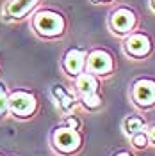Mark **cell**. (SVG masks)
I'll return each instance as SVG.
<instances>
[{
	"label": "cell",
	"mask_w": 155,
	"mask_h": 156,
	"mask_svg": "<svg viewBox=\"0 0 155 156\" xmlns=\"http://www.w3.org/2000/svg\"><path fill=\"white\" fill-rule=\"evenodd\" d=\"M7 103H9V117L18 119V121L32 119L36 115L38 107H39L38 98L34 96L30 90H25V89L9 90Z\"/></svg>",
	"instance_id": "1"
},
{
	"label": "cell",
	"mask_w": 155,
	"mask_h": 156,
	"mask_svg": "<svg viewBox=\"0 0 155 156\" xmlns=\"http://www.w3.org/2000/svg\"><path fill=\"white\" fill-rule=\"evenodd\" d=\"M66 126L73 128V129H80V121H78L77 117H68L66 119Z\"/></svg>",
	"instance_id": "16"
},
{
	"label": "cell",
	"mask_w": 155,
	"mask_h": 156,
	"mask_svg": "<svg viewBox=\"0 0 155 156\" xmlns=\"http://www.w3.org/2000/svg\"><path fill=\"white\" fill-rule=\"evenodd\" d=\"M32 29L41 37H57L64 32V20L52 11H41L32 18Z\"/></svg>",
	"instance_id": "3"
},
{
	"label": "cell",
	"mask_w": 155,
	"mask_h": 156,
	"mask_svg": "<svg viewBox=\"0 0 155 156\" xmlns=\"http://www.w3.org/2000/svg\"><path fill=\"white\" fill-rule=\"evenodd\" d=\"M54 94L59 98V105H61V108H62L64 112H68L70 108H73V105H75V98L70 96L62 87H55L54 89Z\"/></svg>",
	"instance_id": "13"
},
{
	"label": "cell",
	"mask_w": 155,
	"mask_h": 156,
	"mask_svg": "<svg viewBox=\"0 0 155 156\" xmlns=\"http://www.w3.org/2000/svg\"><path fill=\"white\" fill-rule=\"evenodd\" d=\"M38 2L39 0H9L4 5L2 16L6 21H20L38 5Z\"/></svg>",
	"instance_id": "6"
},
{
	"label": "cell",
	"mask_w": 155,
	"mask_h": 156,
	"mask_svg": "<svg viewBox=\"0 0 155 156\" xmlns=\"http://www.w3.org/2000/svg\"><path fill=\"white\" fill-rule=\"evenodd\" d=\"M84 108L87 110H96V108L102 107V96L100 94H91V96H86V98H80Z\"/></svg>",
	"instance_id": "15"
},
{
	"label": "cell",
	"mask_w": 155,
	"mask_h": 156,
	"mask_svg": "<svg viewBox=\"0 0 155 156\" xmlns=\"http://www.w3.org/2000/svg\"><path fill=\"white\" fill-rule=\"evenodd\" d=\"M62 69L66 71V75H70L73 78H77L80 73H84V69H86V55H84V51L78 48L70 50L64 55Z\"/></svg>",
	"instance_id": "7"
},
{
	"label": "cell",
	"mask_w": 155,
	"mask_h": 156,
	"mask_svg": "<svg viewBox=\"0 0 155 156\" xmlns=\"http://www.w3.org/2000/svg\"><path fill=\"white\" fill-rule=\"evenodd\" d=\"M134 23H136V16H134L132 11H128V9H118L111 16V25H112L114 32H118V34L130 32V29L134 27Z\"/></svg>",
	"instance_id": "9"
},
{
	"label": "cell",
	"mask_w": 155,
	"mask_h": 156,
	"mask_svg": "<svg viewBox=\"0 0 155 156\" xmlns=\"http://www.w3.org/2000/svg\"><path fill=\"white\" fill-rule=\"evenodd\" d=\"M152 50V43L150 39L143 36V34H134L125 41V51L127 55H132L136 58H143L150 53Z\"/></svg>",
	"instance_id": "8"
},
{
	"label": "cell",
	"mask_w": 155,
	"mask_h": 156,
	"mask_svg": "<svg viewBox=\"0 0 155 156\" xmlns=\"http://www.w3.org/2000/svg\"><path fill=\"white\" fill-rule=\"evenodd\" d=\"M86 69H87V73L95 75L96 78L107 76V75L112 73L114 62H112V57L107 51H104V50H95L86 58Z\"/></svg>",
	"instance_id": "5"
},
{
	"label": "cell",
	"mask_w": 155,
	"mask_h": 156,
	"mask_svg": "<svg viewBox=\"0 0 155 156\" xmlns=\"http://www.w3.org/2000/svg\"><path fill=\"white\" fill-rule=\"evenodd\" d=\"M146 128L145 124V119L139 115H130L125 119V122H123V129H125V133L128 136H132L134 133H137V131H143Z\"/></svg>",
	"instance_id": "11"
},
{
	"label": "cell",
	"mask_w": 155,
	"mask_h": 156,
	"mask_svg": "<svg viewBox=\"0 0 155 156\" xmlns=\"http://www.w3.org/2000/svg\"><path fill=\"white\" fill-rule=\"evenodd\" d=\"M146 135H148V140H150V144H153V146H155V124L148 126V129H146Z\"/></svg>",
	"instance_id": "17"
},
{
	"label": "cell",
	"mask_w": 155,
	"mask_h": 156,
	"mask_svg": "<svg viewBox=\"0 0 155 156\" xmlns=\"http://www.w3.org/2000/svg\"><path fill=\"white\" fill-rule=\"evenodd\" d=\"M130 142H132V147L134 149H146L150 146V140H148V135H146V129L143 131H137L130 136Z\"/></svg>",
	"instance_id": "14"
},
{
	"label": "cell",
	"mask_w": 155,
	"mask_h": 156,
	"mask_svg": "<svg viewBox=\"0 0 155 156\" xmlns=\"http://www.w3.org/2000/svg\"><path fill=\"white\" fill-rule=\"evenodd\" d=\"M7 98H9V89L0 80V121H6L9 117V103H7Z\"/></svg>",
	"instance_id": "12"
},
{
	"label": "cell",
	"mask_w": 155,
	"mask_h": 156,
	"mask_svg": "<svg viewBox=\"0 0 155 156\" xmlns=\"http://www.w3.org/2000/svg\"><path fill=\"white\" fill-rule=\"evenodd\" d=\"M130 98L134 105L143 110H148L155 105V80L152 78H139L134 82Z\"/></svg>",
	"instance_id": "4"
},
{
	"label": "cell",
	"mask_w": 155,
	"mask_h": 156,
	"mask_svg": "<svg viewBox=\"0 0 155 156\" xmlns=\"http://www.w3.org/2000/svg\"><path fill=\"white\" fill-rule=\"evenodd\" d=\"M114 156H134V154H130L128 151H119V153H116Z\"/></svg>",
	"instance_id": "18"
},
{
	"label": "cell",
	"mask_w": 155,
	"mask_h": 156,
	"mask_svg": "<svg viewBox=\"0 0 155 156\" xmlns=\"http://www.w3.org/2000/svg\"><path fill=\"white\" fill-rule=\"evenodd\" d=\"M0 156H4V154H2V153H0Z\"/></svg>",
	"instance_id": "19"
},
{
	"label": "cell",
	"mask_w": 155,
	"mask_h": 156,
	"mask_svg": "<svg viewBox=\"0 0 155 156\" xmlns=\"http://www.w3.org/2000/svg\"><path fill=\"white\" fill-rule=\"evenodd\" d=\"M153 4H155V2H153Z\"/></svg>",
	"instance_id": "20"
},
{
	"label": "cell",
	"mask_w": 155,
	"mask_h": 156,
	"mask_svg": "<svg viewBox=\"0 0 155 156\" xmlns=\"http://www.w3.org/2000/svg\"><path fill=\"white\" fill-rule=\"evenodd\" d=\"M77 92L80 98H86V96H91V94H98V78L91 73H80L77 76Z\"/></svg>",
	"instance_id": "10"
},
{
	"label": "cell",
	"mask_w": 155,
	"mask_h": 156,
	"mask_svg": "<svg viewBox=\"0 0 155 156\" xmlns=\"http://www.w3.org/2000/svg\"><path fill=\"white\" fill-rule=\"evenodd\" d=\"M52 147L62 156L75 154L82 147V135L78 129H73L70 126H57L52 131Z\"/></svg>",
	"instance_id": "2"
}]
</instances>
